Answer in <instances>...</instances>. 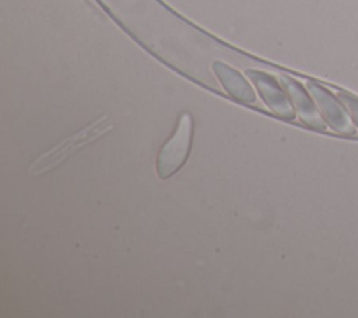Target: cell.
I'll return each mask as SVG.
<instances>
[{
  "label": "cell",
  "mask_w": 358,
  "mask_h": 318,
  "mask_svg": "<svg viewBox=\"0 0 358 318\" xmlns=\"http://www.w3.org/2000/svg\"><path fill=\"white\" fill-rule=\"evenodd\" d=\"M248 76L256 84L260 92V97L263 98V101L266 102V105L270 108L273 113L287 120L294 119L295 116L294 109L291 108L282 90L271 76H267L255 70H248Z\"/></svg>",
  "instance_id": "3957f363"
},
{
  "label": "cell",
  "mask_w": 358,
  "mask_h": 318,
  "mask_svg": "<svg viewBox=\"0 0 358 318\" xmlns=\"http://www.w3.org/2000/svg\"><path fill=\"white\" fill-rule=\"evenodd\" d=\"M309 91L312 92L313 98L317 102V106L320 108L322 113L324 115L326 120L331 125L333 129H337L340 123H345L341 108L337 105L334 98L327 91H324L322 87L313 83H309Z\"/></svg>",
  "instance_id": "8992f818"
},
{
  "label": "cell",
  "mask_w": 358,
  "mask_h": 318,
  "mask_svg": "<svg viewBox=\"0 0 358 318\" xmlns=\"http://www.w3.org/2000/svg\"><path fill=\"white\" fill-rule=\"evenodd\" d=\"M193 140V116L189 112H183L175 126L171 137L161 147L155 170L161 179H168L178 172L186 163Z\"/></svg>",
  "instance_id": "7a4b0ae2"
},
{
  "label": "cell",
  "mask_w": 358,
  "mask_h": 318,
  "mask_svg": "<svg viewBox=\"0 0 358 318\" xmlns=\"http://www.w3.org/2000/svg\"><path fill=\"white\" fill-rule=\"evenodd\" d=\"M282 81H284L285 90H287L295 109L299 113L301 120L305 122L308 126H310L313 129L323 130L324 125H323L319 113L316 112L312 101L309 99L306 92L302 90V87L296 81H294L291 78H287V77H284Z\"/></svg>",
  "instance_id": "277c9868"
},
{
  "label": "cell",
  "mask_w": 358,
  "mask_h": 318,
  "mask_svg": "<svg viewBox=\"0 0 358 318\" xmlns=\"http://www.w3.org/2000/svg\"><path fill=\"white\" fill-rule=\"evenodd\" d=\"M113 129V125L108 122V116H101L94 122L88 123L85 127L80 129L74 134L63 139L56 146L49 148L48 151L42 153L36 157L29 165L27 172L31 177H41L48 174L62 165L69 157H71L76 151L81 150L83 147L96 141L98 139L103 137Z\"/></svg>",
  "instance_id": "6da1fadb"
},
{
  "label": "cell",
  "mask_w": 358,
  "mask_h": 318,
  "mask_svg": "<svg viewBox=\"0 0 358 318\" xmlns=\"http://www.w3.org/2000/svg\"><path fill=\"white\" fill-rule=\"evenodd\" d=\"M220 81L222 83V85L225 87V90L236 99L243 101V102H255L256 97L253 90L250 88V85L246 83V80L234 69L228 67L224 63L215 62L213 64Z\"/></svg>",
  "instance_id": "5b68a950"
}]
</instances>
